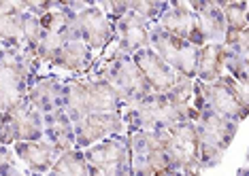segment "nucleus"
<instances>
[{"label": "nucleus", "instance_id": "obj_1", "mask_svg": "<svg viewBox=\"0 0 249 176\" xmlns=\"http://www.w3.org/2000/svg\"><path fill=\"white\" fill-rule=\"evenodd\" d=\"M122 119L128 123V132H158L183 121H196L198 112L192 104H183L171 94H149L134 106H128Z\"/></svg>", "mask_w": 249, "mask_h": 176}, {"label": "nucleus", "instance_id": "obj_2", "mask_svg": "<svg viewBox=\"0 0 249 176\" xmlns=\"http://www.w3.org/2000/svg\"><path fill=\"white\" fill-rule=\"evenodd\" d=\"M194 111H211L234 123L247 117V85H239L232 77H219L211 83H194Z\"/></svg>", "mask_w": 249, "mask_h": 176}, {"label": "nucleus", "instance_id": "obj_3", "mask_svg": "<svg viewBox=\"0 0 249 176\" xmlns=\"http://www.w3.org/2000/svg\"><path fill=\"white\" fill-rule=\"evenodd\" d=\"M196 128V155L200 170L213 168L222 161L226 149L234 140L239 123L219 117L211 111H200L194 121Z\"/></svg>", "mask_w": 249, "mask_h": 176}, {"label": "nucleus", "instance_id": "obj_4", "mask_svg": "<svg viewBox=\"0 0 249 176\" xmlns=\"http://www.w3.org/2000/svg\"><path fill=\"white\" fill-rule=\"evenodd\" d=\"M66 102L64 112L72 123L81 117L96 115V112H122V102L117 94L111 89V85L98 79L92 83H66Z\"/></svg>", "mask_w": 249, "mask_h": 176}, {"label": "nucleus", "instance_id": "obj_5", "mask_svg": "<svg viewBox=\"0 0 249 176\" xmlns=\"http://www.w3.org/2000/svg\"><path fill=\"white\" fill-rule=\"evenodd\" d=\"M100 79L111 85L120 102L126 106H134L151 94L149 83L145 81L143 72L139 70V66L134 64L130 55H111V60L107 62V66L100 72Z\"/></svg>", "mask_w": 249, "mask_h": 176}, {"label": "nucleus", "instance_id": "obj_6", "mask_svg": "<svg viewBox=\"0 0 249 176\" xmlns=\"http://www.w3.org/2000/svg\"><path fill=\"white\" fill-rule=\"evenodd\" d=\"M132 176H156L162 170H171L166 144L162 132H130L126 136Z\"/></svg>", "mask_w": 249, "mask_h": 176}, {"label": "nucleus", "instance_id": "obj_7", "mask_svg": "<svg viewBox=\"0 0 249 176\" xmlns=\"http://www.w3.org/2000/svg\"><path fill=\"white\" fill-rule=\"evenodd\" d=\"M43 115L26 98L0 112V144L43 140Z\"/></svg>", "mask_w": 249, "mask_h": 176}, {"label": "nucleus", "instance_id": "obj_8", "mask_svg": "<svg viewBox=\"0 0 249 176\" xmlns=\"http://www.w3.org/2000/svg\"><path fill=\"white\" fill-rule=\"evenodd\" d=\"M88 176H132L126 136H111L83 153Z\"/></svg>", "mask_w": 249, "mask_h": 176}, {"label": "nucleus", "instance_id": "obj_9", "mask_svg": "<svg viewBox=\"0 0 249 176\" xmlns=\"http://www.w3.org/2000/svg\"><path fill=\"white\" fill-rule=\"evenodd\" d=\"M149 49L160 58L166 66H171L177 75L194 79L196 70V55L198 47L190 45L188 41L173 36V34L164 32L160 26H151L149 28Z\"/></svg>", "mask_w": 249, "mask_h": 176}, {"label": "nucleus", "instance_id": "obj_10", "mask_svg": "<svg viewBox=\"0 0 249 176\" xmlns=\"http://www.w3.org/2000/svg\"><path fill=\"white\" fill-rule=\"evenodd\" d=\"M164 144H166L171 170H190V172H200L196 155V128L194 121H183L177 126L160 129Z\"/></svg>", "mask_w": 249, "mask_h": 176}, {"label": "nucleus", "instance_id": "obj_11", "mask_svg": "<svg viewBox=\"0 0 249 176\" xmlns=\"http://www.w3.org/2000/svg\"><path fill=\"white\" fill-rule=\"evenodd\" d=\"M124 123L122 112H96V115L81 117L79 121L72 123L75 129V146H92L96 143L111 136H122L124 134Z\"/></svg>", "mask_w": 249, "mask_h": 176}, {"label": "nucleus", "instance_id": "obj_12", "mask_svg": "<svg viewBox=\"0 0 249 176\" xmlns=\"http://www.w3.org/2000/svg\"><path fill=\"white\" fill-rule=\"evenodd\" d=\"M75 28L81 41L92 51H100L113 41L115 30H113L111 19L105 11H100L96 4H88L75 13Z\"/></svg>", "mask_w": 249, "mask_h": 176}, {"label": "nucleus", "instance_id": "obj_13", "mask_svg": "<svg viewBox=\"0 0 249 176\" xmlns=\"http://www.w3.org/2000/svg\"><path fill=\"white\" fill-rule=\"evenodd\" d=\"M158 26H160L164 32L173 34V36L181 38V41H188L190 45H194L198 49L205 45L200 32H198L194 11L185 2H168L166 11H164L160 15V19H158Z\"/></svg>", "mask_w": 249, "mask_h": 176}, {"label": "nucleus", "instance_id": "obj_14", "mask_svg": "<svg viewBox=\"0 0 249 176\" xmlns=\"http://www.w3.org/2000/svg\"><path fill=\"white\" fill-rule=\"evenodd\" d=\"M149 28L143 17H139L132 11H126L122 17L113 21V30L117 34V51L122 55H132L137 51L149 47Z\"/></svg>", "mask_w": 249, "mask_h": 176}, {"label": "nucleus", "instance_id": "obj_15", "mask_svg": "<svg viewBox=\"0 0 249 176\" xmlns=\"http://www.w3.org/2000/svg\"><path fill=\"white\" fill-rule=\"evenodd\" d=\"M132 62L139 66V70L143 72L145 81L149 83L151 94H171L177 81V72L171 66H166L149 47L137 51L130 55Z\"/></svg>", "mask_w": 249, "mask_h": 176}, {"label": "nucleus", "instance_id": "obj_16", "mask_svg": "<svg viewBox=\"0 0 249 176\" xmlns=\"http://www.w3.org/2000/svg\"><path fill=\"white\" fill-rule=\"evenodd\" d=\"M188 7L194 11L198 32H200L205 45H224L228 28H226V19L219 2H213V0H192V2H188Z\"/></svg>", "mask_w": 249, "mask_h": 176}, {"label": "nucleus", "instance_id": "obj_17", "mask_svg": "<svg viewBox=\"0 0 249 176\" xmlns=\"http://www.w3.org/2000/svg\"><path fill=\"white\" fill-rule=\"evenodd\" d=\"M64 89L66 85L60 83L58 79H41V81L32 83V87L26 94V100L45 117L49 112L64 109V102H66Z\"/></svg>", "mask_w": 249, "mask_h": 176}, {"label": "nucleus", "instance_id": "obj_18", "mask_svg": "<svg viewBox=\"0 0 249 176\" xmlns=\"http://www.w3.org/2000/svg\"><path fill=\"white\" fill-rule=\"evenodd\" d=\"M15 153L26 161L32 176L47 174L60 153L47 140H32V143H15Z\"/></svg>", "mask_w": 249, "mask_h": 176}, {"label": "nucleus", "instance_id": "obj_19", "mask_svg": "<svg viewBox=\"0 0 249 176\" xmlns=\"http://www.w3.org/2000/svg\"><path fill=\"white\" fill-rule=\"evenodd\" d=\"M43 123H45L43 136L47 138V143L52 144L55 151L66 153V151L75 149V129H72V121L64 112V109L45 115Z\"/></svg>", "mask_w": 249, "mask_h": 176}, {"label": "nucleus", "instance_id": "obj_20", "mask_svg": "<svg viewBox=\"0 0 249 176\" xmlns=\"http://www.w3.org/2000/svg\"><path fill=\"white\" fill-rule=\"evenodd\" d=\"M226 58H228V49H226L224 45H202L196 55L194 77L200 83L217 81L224 72Z\"/></svg>", "mask_w": 249, "mask_h": 176}, {"label": "nucleus", "instance_id": "obj_21", "mask_svg": "<svg viewBox=\"0 0 249 176\" xmlns=\"http://www.w3.org/2000/svg\"><path fill=\"white\" fill-rule=\"evenodd\" d=\"M55 68H64V70H86L92 64V49L88 47L81 38H71L55 51V55L49 62Z\"/></svg>", "mask_w": 249, "mask_h": 176}, {"label": "nucleus", "instance_id": "obj_22", "mask_svg": "<svg viewBox=\"0 0 249 176\" xmlns=\"http://www.w3.org/2000/svg\"><path fill=\"white\" fill-rule=\"evenodd\" d=\"M47 176H88V163L83 153H79L77 149L60 153Z\"/></svg>", "mask_w": 249, "mask_h": 176}, {"label": "nucleus", "instance_id": "obj_23", "mask_svg": "<svg viewBox=\"0 0 249 176\" xmlns=\"http://www.w3.org/2000/svg\"><path fill=\"white\" fill-rule=\"evenodd\" d=\"M228 32L247 30V2H219Z\"/></svg>", "mask_w": 249, "mask_h": 176}, {"label": "nucleus", "instance_id": "obj_24", "mask_svg": "<svg viewBox=\"0 0 249 176\" xmlns=\"http://www.w3.org/2000/svg\"><path fill=\"white\" fill-rule=\"evenodd\" d=\"M230 70V75L239 85H247V58L245 55H236L228 51V58H226V66Z\"/></svg>", "mask_w": 249, "mask_h": 176}, {"label": "nucleus", "instance_id": "obj_25", "mask_svg": "<svg viewBox=\"0 0 249 176\" xmlns=\"http://www.w3.org/2000/svg\"><path fill=\"white\" fill-rule=\"evenodd\" d=\"M156 176H200V172H190V170H162Z\"/></svg>", "mask_w": 249, "mask_h": 176}]
</instances>
